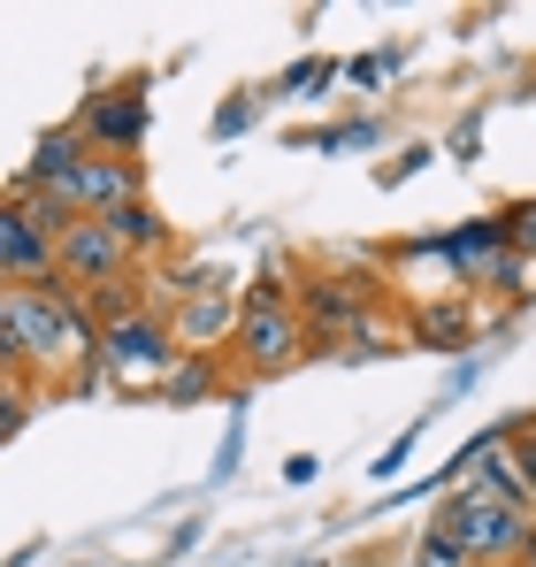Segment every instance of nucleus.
<instances>
[{
    "instance_id": "obj_13",
    "label": "nucleus",
    "mask_w": 536,
    "mask_h": 567,
    "mask_svg": "<svg viewBox=\"0 0 536 567\" xmlns=\"http://www.w3.org/2000/svg\"><path fill=\"white\" fill-rule=\"evenodd\" d=\"M414 330H422V346L460 353V346H467V330H475V315H467L460 299H445V307H422V315H414Z\"/></svg>"
},
{
    "instance_id": "obj_18",
    "label": "nucleus",
    "mask_w": 536,
    "mask_h": 567,
    "mask_svg": "<svg viewBox=\"0 0 536 567\" xmlns=\"http://www.w3.org/2000/svg\"><path fill=\"white\" fill-rule=\"evenodd\" d=\"M506 461H514V475H522V491L536 498V422H522V430H514V445H506Z\"/></svg>"
},
{
    "instance_id": "obj_10",
    "label": "nucleus",
    "mask_w": 536,
    "mask_h": 567,
    "mask_svg": "<svg viewBox=\"0 0 536 567\" xmlns=\"http://www.w3.org/2000/svg\"><path fill=\"white\" fill-rule=\"evenodd\" d=\"M445 254H452V269L460 277H483L491 284V269L514 254V230H506V215H475V223H460L445 238Z\"/></svg>"
},
{
    "instance_id": "obj_12",
    "label": "nucleus",
    "mask_w": 536,
    "mask_h": 567,
    "mask_svg": "<svg viewBox=\"0 0 536 567\" xmlns=\"http://www.w3.org/2000/svg\"><path fill=\"white\" fill-rule=\"evenodd\" d=\"M238 315H246V299H230V291H223V299H192V307L177 315V338L184 346H207V338L238 330Z\"/></svg>"
},
{
    "instance_id": "obj_3",
    "label": "nucleus",
    "mask_w": 536,
    "mask_h": 567,
    "mask_svg": "<svg viewBox=\"0 0 536 567\" xmlns=\"http://www.w3.org/2000/svg\"><path fill=\"white\" fill-rule=\"evenodd\" d=\"M177 353H184L177 322H162V315H123V322L100 330V346H92V361H85V377H78V383H100V377H115V383L169 377Z\"/></svg>"
},
{
    "instance_id": "obj_7",
    "label": "nucleus",
    "mask_w": 536,
    "mask_h": 567,
    "mask_svg": "<svg viewBox=\"0 0 536 567\" xmlns=\"http://www.w3.org/2000/svg\"><path fill=\"white\" fill-rule=\"evenodd\" d=\"M70 123L85 131L92 154H138V138H146V78H123V85L85 93V107Z\"/></svg>"
},
{
    "instance_id": "obj_23",
    "label": "nucleus",
    "mask_w": 536,
    "mask_h": 567,
    "mask_svg": "<svg viewBox=\"0 0 536 567\" xmlns=\"http://www.w3.org/2000/svg\"><path fill=\"white\" fill-rule=\"evenodd\" d=\"M383 70H391V62H375V54H360V62H346V85H360V93H368V85H375Z\"/></svg>"
},
{
    "instance_id": "obj_11",
    "label": "nucleus",
    "mask_w": 536,
    "mask_h": 567,
    "mask_svg": "<svg viewBox=\"0 0 536 567\" xmlns=\"http://www.w3.org/2000/svg\"><path fill=\"white\" fill-rule=\"evenodd\" d=\"M100 223H107V230L123 238V254H131V261H138V254H162V246H169V223L154 215V199H131V207H115V215H100Z\"/></svg>"
},
{
    "instance_id": "obj_8",
    "label": "nucleus",
    "mask_w": 536,
    "mask_h": 567,
    "mask_svg": "<svg viewBox=\"0 0 536 567\" xmlns=\"http://www.w3.org/2000/svg\"><path fill=\"white\" fill-rule=\"evenodd\" d=\"M368 299H375V284H360V277H307L299 284V315H307V330L315 338H360L368 346ZM353 353V346H346Z\"/></svg>"
},
{
    "instance_id": "obj_2",
    "label": "nucleus",
    "mask_w": 536,
    "mask_h": 567,
    "mask_svg": "<svg viewBox=\"0 0 536 567\" xmlns=\"http://www.w3.org/2000/svg\"><path fill=\"white\" fill-rule=\"evenodd\" d=\"M299 338H307L299 299L284 291L276 269H261L254 291H246V315H238V361H246L254 377H276V369H291V361H299Z\"/></svg>"
},
{
    "instance_id": "obj_20",
    "label": "nucleus",
    "mask_w": 536,
    "mask_h": 567,
    "mask_svg": "<svg viewBox=\"0 0 536 567\" xmlns=\"http://www.w3.org/2000/svg\"><path fill=\"white\" fill-rule=\"evenodd\" d=\"M414 567H467V553H460L452 537H437V529H422V545H414Z\"/></svg>"
},
{
    "instance_id": "obj_6",
    "label": "nucleus",
    "mask_w": 536,
    "mask_h": 567,
    "mask_svg": "<svg viewBox=\"0 0 536 567\" xmlns=\"http://www.w3.org/2000/svg\"><path fill=\"white\" fill-rule=\"evenodd\" d=\"M115 284H131V254H123V238H115L100 215L70 223V230H62V291L100 299V291H115Z\"/></svg>"
},
{
    "instance_id": "obj_5",
    "label": "nucleus",
    "mask_w": 536,
    "mask_h": 567,
    "mask_svg": "<svg viewBox=\"0 0 536 567\" xmlns=\"http://www.w3.org/2000/svg\"><path fill=\"white\" fill-rule=\"evenodd\" d=\"M0 277H8V291H54L62 284V238L39 223L31 199H8V215H0Z\"/></svg>"
},
{
    "instance_id": "obj_4",
    "label": "nucleus",
    "mask_w": 536,
    "mask_h": 567,
    "mask_svg": "<svg viewBox=\"0 0 536 567\" xmlns=\"http://www.w3.org/2000/svg\"><path fill=\"white\" fill-rule=\"evenodd\" d=\"M430 529H437V537H452L467 560H514V553L529 545V522H522V506L491 498L483 483H475V491H460V498H445Z\"/></svg>"
},
{
    "instance_id": "obj_1",
    "label": "nucleus",
    "mask_w": 536,
    "mask_h": 567,
    "mask_svg": "<svg viewBox=\"0 0 536 567\" xmlns=\"http://www.w3.org/2000/svg\"><path fill=\"white\" fill-rule=\"evenodd\" d=\"M100 346V322L78 291H0V361L8 377H31V369H70V361H92Z\"/></svg>"
},
{
    "instance_id": "obj_22",
    "label": "nucleus",
    "mask_w": 536,
    "mask_h": 567,
    "mask_svg": "<svg viewBox=\"0 0 536 567\" xmlns=\"http://www.w3.org/2000/svg\"><path fill=\"white\" fill-rule=\"evenodd\" d=\"M238 453H246V406H238V414H230V430H223V461H215V475L238 468Z\"/></svg>"
},
{
    "instance_id": "obj_15",
    "label": "nucleus",
    "mask_w": 536,
    "mask_h": 567,
    "mask_svg": "<svg viewBox=\"0 0 536 567\" xmlns=\"http://www.w3.org/2000/svg\"><path fill=\"white\" fill-rule=\"evenodd\" d=\"M375 138H383V131H375V115H353V123H330V131H315L307 146H315V154H368Z\"/></svg>"
},
{
    "instance_id": "obj_16",
    "label": "nucleus",
    "mask_w": 536,
    "mask_h": 567,
    "mask_svg": "<svg viewBox=\"0 0 536 567\" xmlns=\"http://www.w3.org/2000/svg\"><path fill=\"white\" fill-rule=\"evenodd\" d=\"M254 115H261V100H254V93H230L223 107H215V138H238Z\"/></svg>"
},
{
    "instance_id": "obj_24",
    "label": "nucleus",
    "mask_w": 536,
    "mask_h": 567,
    "mask_svg": "<svg viewBox=\"0 0 536 567\" xmlns=\"http://www.w3.org/2000/svg\"><path fill=\"white\" fill-rule=\"evenodd\" d=\"M315 475H322L315 453H291V461H284V483H315Z\"/></svg>"
},
{
    "instance_id": "obj_17",
    "label": "nucleus",
    "mask_w": 536,
    "mask_h": 567,
    "mask_svg": "<svg viewBox=\"0 0 536 567\" xmlns=\"http://www.w3.org/2000/svg\"><path fill=\"white\" fill-rule=\"evenodd\" d=\"M422 422H430V414H422ZM422 422H406V430H399V437H391V453H383V461H368V468H375V483H391V475L406 468V453H414V445H422Z\"/></svg>"
},
{
    "instance_id": "obj_21",
    "label": "nucleus",
    "mask_w": 536,
    "mask_h": 567,
    "mask_svg": "<svg viewBox=\"0 0 536 567\" xmlns=\"http://www.w3.org/2000/svg\"><path fill=\"white\" fill-rule=\"evenodd\" d=\"M506 230H514V254H536V199L506 207Z\"/></svg>"
},
{
    "instance_id": "obj_9",
    "label": "nucleus",
    "mask_w": 536,
    "mask_h": 567,
    "mask_svg": "<svg viewBox=\"0 0 536 567\" xmlns=\"http://www.w3.org/2000/svg\"><path fill=\"white\" fill-rule=\"evenodd\" d=\"M85 162H92L85 131H78V123H54V131L39 138V154H31V162L8 177V192H47V185H62V177H78Z\"/></svg>"
},
{
    "instance_id": "obj_19",
    "label": "nucleus",
    "mask_w": 536,
    "mask_h": 567,
    "mask_svg": "<svg viewBox=\"0 0 536 567\" xmlns=\"http://www.w3.org/2000/svg\"><path fill=\"white\" fill-rule=\"evenodd\" d=\"M346 78V62H299L291 78H284V93H322V85H338Z\"/></svg>"
},
{
    "instance_id": "obj_14",
    "label": "nucleus",
    "mask_w": 536,
    "mask_h": 567,
    "mask_svg": "<svg viewBox=\"0 0 536 567\" xmlns=\"http://www.w3.org/2000/svg\"><path fill=\"white\" fill-rule=\"evenodd\" d=\"M207 391H215V369H207V361H199V353H184L177 369H169V377H162V399H169V406H199V399H207Z\"/></svg>"
}]
</instances>
